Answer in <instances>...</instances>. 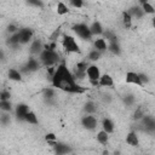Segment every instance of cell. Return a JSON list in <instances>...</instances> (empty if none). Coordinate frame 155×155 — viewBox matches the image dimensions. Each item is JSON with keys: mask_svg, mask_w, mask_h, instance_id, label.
I'll return each mask as SVG.
<instances>
[{"mask_svg": "<svg viewBox=\"0 0 155 155\" xmlns=\"http://www.w3.org/2000/svg\"><path fill=\"white\" fill-rule=\"evenodd\" d=\"M51 82L53 87L61 88L69 93H84L85 92V88H82L75 82L73 74L70 73V70L68 69L64 62L59 63L58 67L56 68L54 74L51 79Z\"/></svg>", "mask_w": 155, "mask_h": 155, "instance_id": "1", "label": "cell"}, {"mask_svg": "<svg viewBox=\"0 0 155 155\" xmlns=\"http://www.w3.org/2000/svg\"><path fill=\"white\" fill-rule=\"evenodd\" d=\"M39 61L45 67H53L59 61V54L56 51H46L42 50V52L39 54Z\"/></svg>", "mask_w": 155, "mask_h": 155, "instance_id": "2", "label": "cell"}, {"mask_svg": "<svg viewBox=\"0 0 155 155\" xmlns=\"http://www.w3.org/2000/svg\"><path fill=\"white\" fill-rule=\"evenodd\" d=\"M62 45L68 53H79L80 52L79 45L71 35H64L63 40H62Z\"/></svg>", "mask_w": 155, "mask_h": 155, "instance_id": "3", "label": "cell"}, {"mask_svg": "<svg viewBox=\"0 0 155 155\" xmlns=\"http://www.w3.org/2000/svg\"><path fill=\"white\" fill-rule=\"evenodd\" d=\"M73 31L80 38V39H82V40H91V38H92V35H91V33H90V28H88V25L87 24H85V23H78V24H74L73 25Z\"/></svg>", "mask_w": 155, "mask_h": 155, "instance_id": "4", "label": "cell"}, {"mask_svg": "<svg viewBox=\"0 0 155 155\" xmlns=\"http://www.w3.org/2000/svg\"><path fill=\"white\" fill-rule=\"evenodd\" d=\"M101 70L97 65L92 64V65H88L87 69H86V76L88 78L90 82L93 85V86H97L98 85V80L101 78Z\"/></svg>", "mask_w": 155, "mask_h": 155, "instance_id": "5", "label": "cell"}, {"mask_svg": "<svg viewBox=\"0 0 155 155\" xmlns=\"http://www.w3.org/2000/svg\"><path fill=\"white\" fill-rule=\"evenodd\" d=\"M97 124H98V121H97V117L94 115H85L81 119V125L84 126V128H86L88 131L96 130Z\"/></svg>", "mask_w": 155, "mask_h": 155, "instance_id": "6", "label": "cell"}, {"mask_svg": "<svg viewBox=\"0 0 155 155\" xmlns=\"http://www.w3.org/2000/svg\"><path fill=\"white\" fill-rule=\"evenodd\" d=\"M19 44H28L33 38V30L30 28H22L18 29Z\"/></svg>", "mask_w": 155, "mask_h": 155, "instance_id": "7", "label": "cell"}, {"mask_svg": "<svg viewBox=\"0 0 155 155\" xmlns=\"http://www.w3.org/2000/svg\"><path fill=\"white\" fill-rule=\"evenodd\" d=\"M53 150H54V154L56 155H68V154L71 153V148L68 144L59 143V142H57L53 145Z\"/></svg>", "mask_w": 155, "mask_h": 155, "instance_id": "8", "label": "cell"}, {"mask_svg": "<svg viewBox=\"0 0 155 155\" xmlns=\"http://www.w3.org/2000/svg\"><path fill=\"white\" fill-rule=\"evenodd\" d=\"M28 111H29V107H28L25 103H19V104H17V105H16V110H15L17 120H21V121L23 120V121H24V116L27 115Z\"/></svg>", "mask_w": 155, "mask_h": 155, "instance_id": "9", "label": "cell"}, {"mask_svg": "<svg viewBox=\"0 0 155 155\" xmlns=\"http://www.w3.org/2000/svg\"><path fill=\"white\" fill-rule=\"evenodd\" d=\"M142 124H143V126L145 127V130L148 131V132H154L155 131V120H154V117L153 116H150V115H144L143 117H142Z\"/></svg>", "mask_w": 155, "mask_h": 155, "instance_id": "10", "label": "cell"}, {"mask_svg": "<svg viewBox=\"0 0 155 155\" xmlns=\"http://www.w3.org/2000/svg\"><path fill=\"white\" fill-rule=\"evenodd\" d=\"M23 67L27 69V71H28V73H33V71H36V70L40 68V62H39L38 59H35V58L30 57V58L27 61L25 65H23Z\"/></svg>", "mask_w": 155, "mask_h": 155, "instance_id": "11", "label": "cell"}, {"mask_svg": "<svg viewBox=\"0 0 155 155\" xmlns=\"http://www.w3.org/2000/svg\"><path fill=\"white\" fill-rule=\"evenodd\" d=\"M42 50H44V44H42L39 39L31 41L30 48H29V51H30L31 54H40V53L42 52Z\"/></svg>", "mask_w": 155, "mask_h": 155, "instance_id": "12", "label": "cell"}, {"mask_svg": "<svg viewBox=\"0 0 155 155\" xmlns=\"http://www.w3.org/2000/svg\"><path fill=\"white\" fill-rule=\"evenodd\" d=\"M126 82L127 84H133V85H137V86H143L140 80H139L138 73H134V71H127L126 73Z\"/></svg>", "mask_w": 155, "mask_h": 155, "instance_id": "13", "label": "cell"}, {"mask_svg": "<svg viewBox=\"0 0 155 155\" xmlns=\"http://www.w3.org/2000/svg\"><path fill=\"white\" fill-rule=\"evenodd\" d=\"M127 13L133 18V17H136V18H142L143 16H144V12H143V10L140 8V6H138V5H134V6H131L128 10H127Z\"/></svg>", "mask_w": 155, "mask_h": 155, "instance_id": "14", "label": "cell"}, {"mask_svg": "<svg viewBox=\"0 0 155 155\" xmlns=\"http://www.w3.org/2000/svg\"><path fill=\"white\" fill-rule=\"evenodd\" d=\"M98 85H101L103 87H111L114 85L113 78L109 74H103V75H101L99 80H98Z\"/></svg>", "mask_w": 155, "mask_h": 155, "instance_id": "15", "label": "cell"}, {"mask_svg": "<svg viewBox=\"0 0 155 155\" xmlns=\"http://www.w3.org/2000/svg\"><path fill=\"white\" fill-rule=\"evenodd\" d=\"M88 28H90V33H91L92 36L93 35H102V33L104 30L102 24H101V22H98V21H94Z\"/></svg>", "mask_w": 155, "mask_h": 155, "instance_id": "16", "label": "cell"}, {"mask_svg": "<svg viewBox=\"0 0 155 155\" xmlns=\"http://www.w3.org/2000/svg\"><path fill=\"white\" fill-rule=\"evenodd\" d=\"M102 128H103L104 132H107L108 134H110V133L114 132V122L110 119L104 117L103 121H102Z\"/></svg>", "mask_w": 155, "mask_h": 155, "instance_id": "17", "label": "cell"}, {"mask_svg": "<svg viewBox=\"0 0 155 155\" xmlns=\"http://www.w3.org/2000/svg\"><path fill=\"white\" fill-rule=\"evenodd\" d=\"M126 143L131 147H138L139 145V139H138L137 133L136 132H130L126 136Z\"/></svg>", "mask_w": 155, "mask_h": 155, "instance_id": "18", "label": "cell"}, {"mask_svg": "<svg viewBox=\"0 0 155 155\" xmlns=\"http://www.w3.org/2000/svg\"><path fill=\"white\" fill-rule=\"evenodd\" d=\"M93 45H94V50H97L101 53L108 50V45H107V41L104 39H96Z\"/></svg>", "mask_w": 155, "mask_h": 155, "instance_id": "19", "label": "cell"}, {"mask_svg": "<svg viewBox=\"0 0 155 155\" xmlns=\"http://www.w3.org/2000/svg\"><path fill=\"white\" fill-rule=\"evenodd\" d=\"M140 8L143 10L144 15H145V13H149V15H154V13H155L154 6H153L149 1H147V0H142V1H140Z\"/></svg>", "mask_w": 155, "mask_h": 155, "instance_id": "20", "label": "cell"}, {"mask_svg": "<svg viewBox=\"0 0 155 155\" xmlns=\"http://www.w3.org/2000/svg\"><path fill=\"white\" fill-rule=\"evenodd\" d=\"M84 111H85L86 115H93L97 111V107H96V104L92 101H88L84 105Z\"/></svg>", "mask_w": 155, "mask_h": 155, "instance_id": "21", "label": "cell"}, {"mask_svg": "<svg viewBox=\"0 0 155 155\" xmlns=\"http://www.w3.org/2000/svg\"><path fill=\"white\" fill-rule=\"evenodd\" d=\"M7 76H8V79L12 80V81H21V80H22V74H21V71H18L17 69H13V68H11V69L7 71Z\"/></svg>", "mask_w": 155, "mask_h": 155, "instance_id": "22", "label": "cell"}, {"mask_svg": "<svg viewBox=\"0 0 155 155\" xmlns=\"http://www.w3.org/2000/svg\"><path fill=\"white\" fill-rule=\"evenodd\" d=\"M102 35L104 36L103 39H104V40L107 39L109 42H119V40H117V36L114 34V31H111V30H109V29H107V30H103Z\"/></svg>", "mask_w": 155, "mask_h": 155, "instance_id": "23", "label": "cell"}, {"mask_svg": "<svg viewBox=\"0 0 155 155\" xmlns=\"http://www.w3.org/2000/svg\"><path fill=\"white\" fill-rule=\"evenodd\" d=\"M7 45L10 46V47H13V48H16V47H18L21 44H19V36H18V31L17 33H15V34H12L10 38H8V40H7Z\"/></svg>", "mask_w": 155, "mask_h": 155, "instance_id": "24", "label": "cell"}, {"mask_svg": "<svg viewBox=\"0 0 155 155\" xmlns=\"http://www.w3.org/2000/svg\"><path fill=\"white\" fill-rule=\"evenodd\" d=\"M24 121L28 122V124H30V125H38V122H39L36 114H35L34 111H30V110H29V111L27 113V115L24 116Z\"/></svg>", "mask_w": 155, "mask_h": 155, "instance_id": "25", "label": "cell"}, {"mask_svg": "<svg viewBox=\"0 0 155 155\" xmlns=\"http://www.w3.org/2000/svg\"><path fill=\"white\" fill-rule=\"evenodd\" d=\"M108 140H109V134L107 133V132H104L103 130L102 131H99L98 133H97V142L98 143H101V144H107L108 143Z\"/></svg>", "mask_w": 155, "mask_h": 155, "instance_id": "26", "label": "cell"}, {"mask_svg": "<svg viewBox=\"0 0 155 155\" xmlns=\"http://www.w3.org/2000/svg\"><path fill=\"white\" fill-rule=\"evenodd\" d=\"M108 50H109L113 54H116V56H119V54L121 53V47H120L119 42H109Z\"/></svg>", "mask_w": 155, "mask_h": 155, "instance_id": "27", "label": "cell"}, {"mask_svg": "<svg viewBox=\"0 0 155 155\" xmlns=\"http://www.w3.org/2000/svg\"><path fill=\"white\" fill-rule=\"evenodd\" d=\"M122 23L127 29L132 27V17L127 13V11H122Z\"/></svg>", "mask_w": 155, "mask_h": 155, "instance_id": "28", "label": "cell"}, {"mask_svg": "<svg viewBox=\"0 0 155 155\" xmlns=\"http://www.w3.org/2000/svg\"><path fill=\"white\" fill-rule=\"evenodd\" d=\"M68 12H69L68 6H67L64 2L59 1V2L57 4V13H58L59 16H64V15H67Z\"/></svg>", "mask_w": 155, "mask_h": 155, "instance_id": "29", "label": "cell"}, {"mask_svg": "<svg viewBox=\"0 0 155 155\" xmlns=\"http://www.w3.org/2000/svg\"><path fill=\"white\" fill-rule=\"evenodd\" d=\"M0 110L4 113H10L12 110V104L10 101H0Z\"/></svg>", "mask_w": 155, "mask_h": 155, "instance_id": "30", "label": "cell"}, {"mask_svg": "<svg viewBox=\"0 0 155 155\" xmlns=\"http://www.w3.org/2000/svg\"><path fill=\"white\" fill-rule=\"evenodd\" d=\"M42 97H44L46 101H51V99L54 97V90L51 88V87H46V88L42 91Z\"/></svg>", "mask_w": 155, "mask_h": 155, "instance_id": "31", "label": "cell"}, {"mask_svg": "<svg viewBox=\"0 0 155 155\" xmlns=\"http://www.w3.org/2000/svg\"><path fill=\"white\" fill-rule=\"evenodd\" d=\"M145 115V111H144V108L143 107H138L134 113H133V120H142V117Z\"/></svg>", "mask_w": 155, "mask_h": 155, "instance_id": "32", "label": "cell"}, {"mask_svg": "<svg viewBox=\"0 0 155 155\" xmlns=\"http://www.w3.org/2000/svg\"><path fill=\"white\" fill-rule=\"evenodd\" d=\"M122 101H124V103H125L127 107H131V105H133V103H134V96H133L132 93H127V94L124 96Z\"/></svg>", "mask_w": 155, "mask_h": 155, "instance_id": "33", "label": "cell"}, {"mask_svg": "<svg viewBox=\"0 0 155 155\" xmlns=\"http://www.w3.org/2000/svg\"><path fill=\"white\" fill-rule=\"evenodd\" d=\"M45 140H46L48 144H51V145L53 147V145L57 143V137H56L54 133L50 132V133H46V136H45Z\"/></svg>", "mask_w": 155, "mask_h": 155, "instance_id": "34", "label": "cell"}, {"mask_svg": "<svg viewBox=\"0 0 155 155\" xmlns=\"http://www.w3.org/2000/svg\"><path fill=\"white\" fill-rule=\"evenodd\" d=\"M99 58H101V52H98L97 50L90 51V53H88V59H90V61L96 62V61H98Z\"/></svg>", "mask_w": 155, "mask_h": 155, "instance_id": "35", "label": "cell"}, {"mask_svg": "<svg viewBox=\"0 0 155 155\" xmlns=\"http://www.w3.org/2000/svg\"><path fill=\"white\" fill-rule=\"evenodd\" d=\"M10 122H11V117H10L8 113H4V114L0 115V124H1L2 126L8 125Z\"/></svg>", "mask_w": 155, "mask_h": 155, "instance_id": "36", "label": "cell"}, {"mask_svg": "<svg viewBox=\"0 0 155 155\" xmlns=\"http://www.w3.org/2000/svg\"><path fill=\"white\" fill-rule=\"evenodd\" d=\"M11 93L8 91H0V101H10Z\"/></svg>", "mask_w": 155, "mask_h": 155, "instance_id": "37", "label": "cell"}, {"mask_svg": "<svg viewBox=\"0 0 155 155\" xmlns=\"http://www.w3.org/2000/svg\"><path fill=\"white\" fill-rule=\"evenodd\" d=\"M56 46H57L56 42H54V41H51V42L44 45V50H46V51H56V50H54Z\"/></svg>", "mask_w": 155, "mask_h": 155, "instance_id": "38", "label": "cell"}, {"mask_svg": "<svg viewBox=\"0 0 155 155\" xmlns=\"http://www.w3.org/2000/svg\"><path fill=\"white\" fill-rule=\"evenodd\" d=\"M27 4L30 6H35V7H42L44 6V2L39 1V0H29V1H27Z\"/></svg>", "mask_w": 155, "mask_h": 155, "instance_id": "39", "label": "cell"}, {"mask_svg": "<svg viewBox=\"0 0 155 155\" xmlns=\"http://www.w3.org/2000/svg\"><path fill=\"white\" fill-rule=\"evenodd\" d=\"M70 5L74 6L75 8H81L84 6V1L82 0H70Z\"/></svg>", "mask_w": 155, "mask_h": 155, "instance_id": "40", "label": "cell"}, {"mask_svg": "<svg viewBox=\"0 0 155 155\" xmlns=\"http://www.w3.org/2000/svg\"><path fill=\"white\" fill-rule=\"evenodd\" d=\"M87 63L86 62H79L78 64H76V69L75 70H81V71H86V69H87Z\"/></svg>", "mask_w": 155, "mask_h": 155, "instance_id": "41", "label": "cell"}, {"mask_svg": "<svg viewBox=\"0 0 155 155\" xmlns=\"http://www.w3.org/2000/svg\"><path fill=\"white\" fill-rule=\"evenodd\" d=\"M138 76H139V80H140L142 85H144V84H148V82H149V78H148V75H147V74L138 73Z\"/></svg>", "mask_w": 155, "mask_h": 155, "instance_id": "42", "label": "cell"}, {"mask_svg": "<svg viewBox=\"0 0 155 155\" xmlns=\"http://www.w3.org/2000/svg\"><path fill=\"white\" fill-rule=\"evenodd\" d=\"M7 31L11 33V34H15V33L18 31V28H17L16 24H8V25H7Z\"/></svg>", "mask_w": 155, "mask_h": 155, "instance_id": "43", "label": "cell"}, {"mask_svg": "<svg viewBox=\"0 0 155 155\" xmlns=\"http://www.w3.org/2000/svg\"><path fill=\"white\" fill-rule=\"evenodd\" d=\"M58 35H59V29H57V30L51 35V38H50V39H51V41H54V42H56V38H57Z\"/></svg>", "mask_w": 155, "mask_h": 155, "instance_id": "44", "label": "cell"}, {"mask_svg": "<svg viewBox=\"0 0 155 155\" xmlns=\"http://www.w3.org/2000/svg\"><path fill=\"white\" fill-rule=\"evenodd\" d=\"M5 59V52L2 48H0V61H4Z\"/></svg>", "mask_w": 155, "mask_h": 155, "instance_id": "45", "label": "cell"}, {"mask_svg": "<svg viewBox=\"0 0 155 155\" xmlns=\"http://www.w3.org/2000/svg\"><path fill=\"white\" fill-rule=\"evenodd\" d=\"M103 155H109V151H108V150H104V151H103Z\"/></svg>", "mask_w": 155, "mask_h": 155, "instance_id": "46", "label": "cell"}, {"mask_svg": "<svg viewBox=\"0 0 155 155\" xmlns=\"http://www.w3.org/2000/svg\"><path fill=\"white\" fill-rule=\"evenodd\" d=\"M114 155H120V151H119V150H116V151H114Z\"/></svg>", "mask_w": 155, "mask_h": 155, "instance_id": "47", "label": "cell"}, {"mask_svg": "<svg viewBox=\"0 0 155 155\" xmlns=\"http://www.w3.org/2000/svg\"><path fill=\"white\" fill-rule=\"evenodd\" d=\"M70 155H75V154H70Z\"/></svg>", "mask_w": 155, "mask_h": 155, "instance_id": "48", "label": "cell"}]
</instances>
